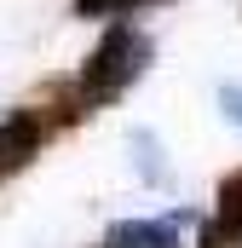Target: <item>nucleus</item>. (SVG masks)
<instances>
[{"label": "nucleus", "mask_w": 242, "mask_h": 248, "mask_svg": "<svg viewBox=\"0 0 242 248\" xmlns=\"http://www.w3.org/2000/svg\"><path fill=\"white\" fill-rule=\"evenodd\" d=\"M150 69V35H138V29H127L116 23L98 46H92V58L81 63V81H75V98H81V110H98V104H116L121 93L138 81Z\"/></svg>", "instance_id": "nucleus-1"}, {"label": "nucleus", "mask_w": 242, "mask_h": 248, "mask_svg": "<svg viewBox=\"0 0 242 248\" xmlns=\"http://www.w3.org/2000/svg\"><path fill=\"white\" fill-rule=\"evenodd\" d=\"M41 139H46L41 116H29V110L6 116V122H0V179H12L17 168H29V162L41 156Z\"/></svg>", "instance_id": "nucleus-3"}, {"label": "nucleus", "mask_w": 242, "mask_h": 248, "mask_svg": "<svg viewBox=\"0 0 242 248\" xmlns=\"http://www.w3.org/2000/svg\"><path fill=\"white\" fill-rule=\"evenodd\" d=\"M219 104H225V116L242 127V81H237V87H219Z\"/></svg>", "instance_id": "nucleus-6"}, {"label": "nucleus", "mask_w": 242, "mask_h": 248, "mask_svg": "<svg viewBox=\"0 0 242 248\" xmlns=\"http://www.w3.org/2000/svg\"><path fill=\"white\" fill-rule=\"evenodd\" d=\"M190 214H156V219H121L104 231L98 248H184Z\"/></svg>", "instance_id": "nucleus-2"}, {"label": "nucleus", "mask_w": 242, "mask_h": 248, "mask_svg": "<svg viewBox=\"0 0 242 248\" xmlns=\"http://www.w3.org/2000/svg\"><path fill=\"white\" fill-rule=\"evenodd\" d=\"M133 150H138V173H144L150 185H167V162H162V144H156L150 133H133Z\"/></svg>", "instance_id": "nucleus-4"}, {"label": "nucleus", "mask_w": 242, "mask_h": 248, "mask_svg": "<svg viewBox=\"0 0 242 248\" xmlns=\"http://www.w3.org/2000/svg\"><path fill=\"white\" fill-rule=\"evenodd\" d=\"M133 6H144V0H75V17H121V12H133Z\"/></svg>", "instance_id": "nucleus-5"}]
</instances>
